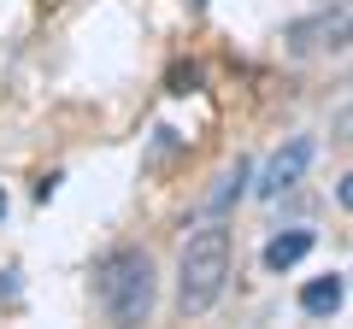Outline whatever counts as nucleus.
Masks as SVG:
<instances>
[{"label": "nucleus", "instance_id": "6", "mask_svg": "<svg viewBox=\"0 0 353 329\" xmlns=\"http://www.w3.org/2000/svg\"><path fill=\"white\" fill-rule=\"evenodd\" d=\"M341 300H347V282H341L336 270H330V277H312V282L301 288V312H306V317H336Z\"/></svg>", "mask_w": 353, "mask_h": 329}, {"label": "nucleus", "instance_id": "10", "mask_svg": "<svg viewBox=\"0 0 353 329\" xmlns=\"http://www.w3.org/2000/svg\"><path fill=\"white\" fill-rule=\"evenodd\" d=\"M336 200H341V206H347V212H353V171H347V177L336 182Z\"/></svg>", "mask_w": 353, "mask_h": 329}, {"label": "nucleus", "instance_id": "9", "mask_svg": "<svg viewBox=\"0 0 353 329\" xmlns=\"http://www.w3.org/2000/svg\"><path fill=\"white\" fill-rule=\"evenodd\" d=\"M171 83H176V89H171V94H189V89H194V83H201V71H194V65H189V71H176V76H171Z\"/></svg>", "mask_w": 353, "mask_h": 329}, {"label": "nucleus", "instance_id": "3", "mask_svg": "<svg viewBox=\"0 0 353 329\" xmlns=\"http://www.w3.org/2000/svg\"><path fill=\"white\" fill-rule=\"evenodd\" d=\"M283 47L294 59H318V53H347L353 47V0H336L324 12H306L283 30Z\"/></svg>", "mask_w": 353, "mask_h": 329}, {"label": "nucleus", "instance_id": "5", "mask_svg": "<svg viewBox=\"0 0 353 329\" xmlns=\"http://www.w3.org/2000/svg\"><path fill=\"white\" fill-rule=\"evenodd\" d=\"M312 247H318L312 229H277V235L265 241V253H259V259H265V270H294L306 253H312Z\"/></svg>", "mask_w": 353, "mask_h": 329}, {"label": "nucleus", "instance_id": "7", "mask_svg": "<svg viewBox=\"0 0 353 329\" xmlns=\"http://www.w3.org/2000/svg\"><path fill=\"white\" fill-rule=\"evenodd\" d=\"M241 182H248V164H230V171H224V177H218V189H212V200H206V212H224V206L230 200H236V194H241Z\"/></svg>", "mask_w": 353, "mask_h": 329}, {"label": "nucleus", "instance_id": "2", "mask_svg": "<svg viewBox=\"0 0 353 329\" xmlns=\"http://www.w3.org/2000/svg\"><path fill=\"white\" fill-rule=\"evenodd\" d=\"M94 300L112 323H141L153 312V259L141 247H112L94 270Z\"/></svg>", "mask_w": 353, "mask_h": 329}, {"label": "nucleus", "instance_id": "11", "mask_svg": "<svg viewBox=\"0 0 353 329\" xmlns=\"http://www.w3.org/2000/svg\"><path fill=\"white\" fill-rule=\"evenodd\" d=\"M0 217H6V194H0Z\"/></svg>", "mask_w": 353, "mask_h": 329}, {"label": "nucleus", "instance_id": "8", "mask_svg": "<svg viewBox=\"0 0 353 329\" xmlns=\"http://www.w3.org/2000/svg\"><path fill=\"white\" fill-rule=\"evenodd\" d=\"M336 141H347V147H353V100L336 112Z\"/></svg>", "mask_w": 353, "mask_h": 329}, {"label": "nucleus", "instance_id": "1", "mask_svg": "<svg viewBox=\"0 0 353 329\" xmlns=\"http://www.w3.org/2000/svg\"><path fill=\"white\" fill-rule=\"evenodd\" d=\"M224 277H230V229L212 217V224H201L183 241V259H176V306L189 317L212 312L218 294H224Z\"/></svg>", "mask_w": 353, "mask_h": 329}, {"label": "nucleus", "instance_id": "4", "mask_svg": "<svg viewBox=\"0 0 353 329\" xmlns=\"http://www.w3.org/2000/svg\"><path fill=\"white\" fill-rule=\"evenodd\" d=\"M312 153H318V141H312V136H294L289 147L277 153V159L265 164V177H259V194H265V200H277V194H289L294 182L306 177V164H312Z\"/></svg>", "mask_w": 353, "mask_h": 329}]
</instances>
